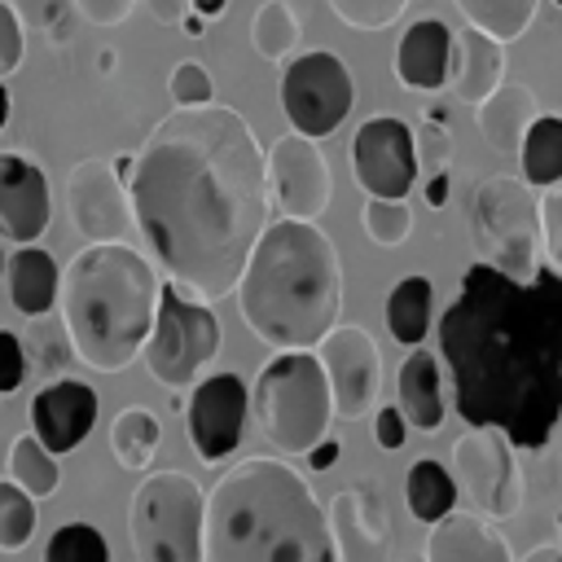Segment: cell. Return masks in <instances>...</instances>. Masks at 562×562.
Segmentation results:
<instances>
[{
    "mask_svg": "<svg viewBox=\"0 0 562 562\" xmlns=\"http://www.w3.org/2000/svg\"><path fill=\"white\" fill-rule=\"evenodd\" d=\"M250 413L281 457H307V448L325 439L334 417L329 382L316 351L272 356L250 386Z\"/></svg>",
    "mask_w": 562,
    "mask_h": 562,
    "instance_id": "obj_6",
    "label": "cell"
},
{
    "mask_svg": "<svg viewBox=\"0 0 562 562\" xmlns=\"http://www.w3.org/2000/svg\"><path fill=\"white\" fill-rule=\"evenodd\" d=\"M228 9V0H193V13H202V18H220Z\"/></svg>",
    "mask_w": 562,
    "mask_h": 562,
    "instance_id": "obj_50",
    "label": "cell"
},
{
    "mask_svg": "<svg viewBox=\"0 0 562 562\" xmlns=\"http://www.w3.org/2000/svg\"><path fill=\"white\" fill-rule=\"evenodd\" d=\"M66 211L83 241H127L132 202L110 158H83L66 176Z\"/></svg>",
    "mask_w": 562,
    "mask_h": 562,
    "instance_id": "obj_16",
    "label": "cell"
},
{
    "mask_svg": "<svg viewBox=\"0 0 562 562\" xmlns=\"http://www.w3.org/2000/svg\"><path fill=\"white\" fill-rule=\"evenodd\" d=\"M448 189H452V184H448V171H430V180H426V202H430V206H443V202H448Z\"/></svg>",
    "mask_w": 562,
    "mask_h": 562,
    "instance_id": "obj_48",
    "label": "cell"
},
{
    "mask_svg": "<svg viewBox=\"0 0 562 562\" xmlns=\"http://www.w3.org/2000/svg\"><path fill=\"white\" fill-rule=\"evenodd\" d=\"M439 356L461 422L544 448L562 422V272L514 281L487 259L470 263L439 316Z\"/></svg>",
    "mask_w": 562,
    "mask_h": 562,
    "instance_id": "obj_2",
    "label": "cell"
},
{
    "mask_svg": "<svg viewBox=\"0 0 562 562\" xmlns=\"http://www.w3.org/2000/svg\"><path fill=\"white\" fill-rule=\"evenodd\" d=\"M0 277H4V250H0Z\"/></svg>",
    "mask_w": 562,
    "mask_h": 562,
    "instance_id": "obj_53",
    "label": "cell"
},
{
    "mask_svg": "<svg viewBox=\"0 0 562 562\" xmlns=\"http://www.w3.org/2000/svg\"><path fill=\"white\" fill-rule=\"evenodd\" d=\"M522 562H562V544H536Z\"/></svg>",
    "mask_w": 562,
    "mask_h": 562,
    "instance_id": "obj_49",
    "label": "cell"
},
{
    "mask_svg": "<svg viewBox=\"0 0 562 562\" xmlns=\"http://www.w3.org/2000/svg\"><path fill=\"white\" fill-rule=\"evenodd\" d=\"M452 483L457 496H470V509L492 522L514 518L527 496L518 448L496 426H470L452 443Z\"/></svg>",
    "mask_w": 562,
    "mask_h": 562,
    "instance_id": "obj_10",
    "label": "cell"
},
{
    "mask_svg": "<svg viewBox=\"0 0 562 562\" xmlns=\"http://www.w3.org/2000/svg\"><path fill=\"white\" fill-rule=\"evenodd\" d=\"M70 9H75V0H13V13L22 18V26H40V31H48V40H53V31L66 35Z\"/></svg>",
    "mask_w": 562,
    "mask_h": 562,
    "instance_id": "obj_41",
    "label": "cell"
},
{
    "mask_svg": "<svg viewBox=\"0 0 562 562\" xmlns=\"http://www.w3.org/2000/svg\"><path fill=\"white\" fill-rule=\"evenodd\" d=\"M189 391L193 395L184 404V435H189L193 452L206 465H215L241 448L246 413H250V386L241 382V373L220 369V373H206L202 382H193Z\"/></svg>",
    "mask_w": 562,
    "mask_h": 562,
    "instance_id": "obj_13",
    "label": "cell"
},
{
    "mask_svg": "<svg viewBox=\"0 0 562 562\" xmlns=\"http://www.w3.org/2000/svg\"><path fill=\"white\" fill-rule=\"evenodd\" d=\"M180 26H184V35H202V31H206V18H202V13H184Z\"/></svg>",
    "mask_w": 562,
    "mask_h": 562,
    "instance_id": "obj_51",
    "label": "cell"
},
{
    "mask_svg": "<svg viewBox=\"0 0 562 562\" xmlns=\"http://www.w3.org/2000/svg\"><path fill=\"white\" fill-rule=\"evenodd\" d=\"M338 457H342V443H338V439H321V443L307 448V465H312V470H329Z\"/></svg>",
    "mask_w": 562,
    "mask_h": 562,
    "instance_id": "obj_47",
    "label": "cell"
},
{
    "mask_svg": "<svg viewBox=\"0 0 562 562\" xmlns=\"http://www.w3.org/2000/svg\"><path fill=\"white\" fill-rule=\"evenodd\" d=\"M9 479H13L26 496L44 501V496H57V487H61V461H57V452H48L35 435H18V439L9 443Z\"/></svg>",
    "mask_w": 562,
    "mask_h": 562,
    "instance_id": "obj_31",
    "label": "cell"
},
{
    "mask_svg": "<svg viewBox=\"0 0 562 562\" xmlns=\"http://www.w3.org/2000/svg\"><path fill=\"white\" fill-rule=\"evenodd\" d=\"M351 176L364 198H408L417 184L413 127L395 114H373L351 136Z\"/></svg>",
    "mask_w": 562,
    "mask_h": 562,
    "instance_id": "obj_14",
    "label": "cell"
},
{
    "mask_svg": "<svg viewBox=\"0 0 562 562\" xmlns=\"http://www.w3.org/2000/svg\"><path fill=\"white\" fill-rule=\"evenodd\" d=\"M452 4L465 18V26H479L501 44L522 40V31L536 18V0H452Z\"/></svg>",
    "mask_w": 562,
    "mask_h": 562,
    "instance_id": "obj_33",
    "label": "cell"
},
{
    "mask_svg": "<svg viewBox=\"0 0 562 562\" xmlns=\"http://www.w3.org/2000/svg\"><path fill=\"white\" fill-rule=\"evenodd\" d=\"M338 562H391V514L378 479H351L329 501Z\"/></svg>",
    "mask_w": 562,
    "mask_h": 562,
    "instance_id": "obj_17",
    "label": "cell"
},
{
    "mask_svg": "<svg viewBox=\"0 0 562 562\" xmlns=\"http://www.w3.org/2000/svg\"><path fill=\"white\" fill-rule=\"evenodd\" d=\"M202 562H338L329 514L281 457H246L206 492Z\"/></svg>",
    "mask_w": 562,
    "mask_h": 562,
    "instance_id": "obj_3",
    "label": "cell"
},
{
    "mask_svg": "<svg viewBox=\"0 0 562 562\" xmlns=\"http://www.w3.org/2000/svg\"><path fill=\"white\" fill-rule=\"evenodd\" d=\"M26 382V356L22 338L13 329H0V395H13Z\"/></svg>",
    "mask_w": 562,
    "mask_h": 562,
    "instance_id": "obj_43",
    "label": "cell"
},
{
    "mask_svg": "<svg viewBox=\"0 0 562 562\" xmlns=\"http://www.w3.org/2000/svg\"><path fill=\"white\" fill-rule=\"evenodd\" d=\"M127 202L167 281L228 299L272 215L263 145L228 105H176L132 154Z\"/></svg>",
    "mask_w": 562,
    "mask_h": 562,
    "instance_id": "obj_1",
    "label": "cell"
},
{
    "mask_svg": "<svg viewBox=\"0 0 562 562\" xmlns=\"http://www.w3.org/2000/svg\"><path fill=\"white\" fill-rule=\"evenodd\" d=\"M268 167V198L281 215L290 220H316L329 206V162L321 154V145L303 132H285L268 145L263 154Z\"/></svg>",
    "mask_w": 562,
    "mask_h": 562,
    "instance_id": "obj_15",
    "label": "cell"
},
{
    "mask_svg": "<svg viewBox=\"0 0 562 562\" xmlns=\"http://www.w3.org/2000/svg\"><path fill=\"white\" fill-rule=\"evenodd\" d=\"M426 562H514L492 518L474 509H448L426 531Z\"/></svg>",
    "mask_w": 562,
    "mask_h": 562,
    "instance_id": "obj_20",
    "label": "cell"
},
{
    "mask_svg": "<svg viewBox=\"0 0 562 562\" xmlns=\"http://www.w3.org/2000/svg\"><path fill=\"white\" fill-rule=\"evenodd\" d=\"M246 329L277 351H312L342 316V259L316 220L277 215L237 277Z\"/></svg>",
    "mask_w": 562,
    "mask_h": 562,
    "instance_id": "obj_4",
    "label": "cell"
},
{
    "mask_svg": "<svg viewBox=\"0 0 562 562\" xmlns=\"http://www.w3.org/2000/svg\"><path fill=\"white\" fill-rule=\"evenodd\" d=\"M220 351V321L211 303L184 294L176 281L158 285V312L149 325V338L140 347V360L158 386L184 391L202 378V369Z\"/></svg>",
    "mask_w": 562,
    "mask_h": 562,
    "instance_id": "obj_9",
    "label": "cell"
},
{
    "mask_svg": "<svg viewBox=\"0 0 562 562\" xmlns=\"http://www.w3.org/2000/svg\"><path fill=\"white\" fill-rule=\"evenodd\" d=\"M334 9V18L351 31H386L404 18V9L413 0H325Z\"/></svg>",
    "mask_w": 562,
    "mask_h": 562,
    "instance_id": "obj_37",
    "label": "cell"
},
{
    "mask_svg": "<svg viewBox=\"0 0 562 562\" xmlns=\"http://www.w3.org/2000/svg\"><path fill=\"white\" fill-rule=\"evenodd\" d=\"M395 391H400V413L408 422V430H422V435H435L443 426V391H439V356L435 351H422L413 347L400 364V378H395Z\"/></svg>",
    "mask_w": 562,
    "mask_h": 562,
    "instance_id": "obj_24",
    "label": "cell"
},
{
    "mask_svg": "<svg viewBox=\"0 0 562 562\" xmlns=\"http://www.w3.org/2000/svg\"><path fill=\"white\" fill-rule=\"evenodd\" d=\"M35 536V496H26L13 479H0V549L18 553Z\"/></svg>",
    "mask_w": 562,
    "mask_h": 562,
    "instance_id": "obj_36",
    "label": "cell"
},
{
    "mask_svg": "<svg viewBox=\"0 0 562 562\" xmlns=\"http://www.w3.org/2000/svg\"><path fill=\"white\" fill-rule=\"evenodd\" d=\"M404 501L413 509L417 522H435L443 518L448 509H457V483H452V470L439 465L435 457H417L404 474Z\"/></svg>",
    "mask_w": 562,
    "mask_h": 562,
    "instance_id": "obj_30",
    "label": "cell"
},
{
    "mask_svg": "<svg viewBox=\"0 0 562 562\" xmlns=\"http://www.w3.org/2000/svg\"><path fill=\"white\" fill-rule=\"evenodd\" d=\"M430 307H435V285L422 272H408L391 285L386 294V329L400 347H422V338L430 334Z\"/></svg>",
    "mask_w": 562,
    "mask_h": 562,
    "instance_id": "obj_26",
    "label": "cell"
},
{
    "mask_svg": "<svg viewBox=\"0 0 562 562\" xmlns=\"http://www.w3.org/2000/svg\"><path fill=\"white\" fill-rule=\"evenodd\" d=\"M452 70V26L439 18H417L395 48V79L413 92H439Z\"/></svg>",
    "mask_w": 562,
    "mask_h": 562,
    "instance_id": "obj_21",
    "label": "cell"
},
{
    "mask_svg": "<svg viewBox=\"0 0 562 562\" xmlns=\"http://www.w3.org/2000/svg\"><path fill=\"white\" fill-rule=\"evenodd\" d=\"M40 562H110V544H105V536L92 522L75 518V522H61L48 536Z\"/></svg>",
    "mask_w": 562,
    "mask_h": 562,
    "instance_id": "obj_35",
    "label": "cell"
},
{
    "mask_svg": "<svg viewBox=\"0 0 562 562\" xmlns=\"http://www.w3.org/2000/svg\"><path fill=\"white\" fill-rule=\"evenodd\" d=\"M206 492L184 470H154L132 492L127 540L136 562H202Z\"/></svg>",
    "mask_w": 562,
    "mask_h": 562,
    "instance_id": "obj_7",
    "label": "cell"
},
{
    "mask_svg": "<svg viewBox=\"0 0 562 562\" xmlns=\"http://www.w3.org/2000/svg\"><path fill=\"white\" fill-rule=\"evenodd\" d=\"M413 154H417V171H448L452 162V132L435 119H426L422 127H413Z\"/></svg>",
    "mask_w": 562,
    "mask_h": 562,
    "instance_id": "obj_38",
    "label": "cell"
},
{
    "mask_svg": "<svg viewBox=\"0 0 562 562\" xmlns=\"http://www.w3.org/2000/svg\"><path fill=\"white\" fill-rule=\"evenodd\" d=\"M553 4H558V9H562V0H553Z\"/></svg>",
    "mask_w": 562,
    "mask_h": 562,
    "instance_id": "obj_54",
    "label": "cell"
},
{
    "mask_svg": "<svg viewBox=\"0 0 562 562\" xmlns=\"http://www.w3.org/2000/svg\"><path fill=\"white\" fill-rule=\"evenodd\" d=\"M158 439H162V422L140 404L119 408L114 422H110V452L123 470H149V461L158 452Z\"/></svg>",
    "mask_w": 562,
    "mask_h": 562,
    "instance_id": "obj_29",
    "label": "cell"
},
{
    "mask_svg": "<svg viewBox=\"0 0 562 562\" xmlns=\"http://www.w3.org/2000/svg\"><path fill=\"white\" fill-rule=\"evenodd\" d=\"M373 439H378L386 452L404 448V439H408V422H404V413H400V408H378V413H373Z\"/></svg>",
    "mask_w": 562,
    "mask_h": 562,
    "instance_id": "obj_45",
    "label": "cell"
},
{
    "mask_svg": "<svg viewBox=\"0 0 562 562\" xmlns=\"http://www.w3.org/2000/svg\"><path fill=\"white\" fill-rule=\"evenodd\" d=\"M540 250L553 272H562V180L544 189L540 198Z\"/></svg>",
    "mask_w": 562,
    "mask_h": 562,
    "instance_id": "obj_40",
    "label": "cell"
},
{
    "mask_svg": "<svg viewBox=\"0 0 562 562\" xmlns=\"http://www.w3.org/2000/svg\"><path fill=\"white\" fill-rule=\"evenodd\" d=\"M158 272L127 241H88L61 272L57 316L70 334L75 360L97 373L127 369L158 312Z\"/></svg>",
    "mask_w": 562,
    "mask_h": 562,
    "instance_id": "obj_5",
    "label": "cell"
},
{
    "mask_svg": "<svg viewBox=\"0 0 562 562\" xmlns=\"http://www.w3.org/2000/svg\"><path fill=\"white\" fill-rule=\"evenodd\" d=\"M75 9L92 22V26H119L132 18L136 0H75Z\"/></svg>",
    "mask_w": 562,
    "mask_h": 562,
    "instance_id": "obj_44",
    "label": "cell"
},
{
    "mask_svg": "<svg viewBox=\"0 0 562 562\" xmlns=\"http://www.w3.org/2000/svg\"><path fill=\"white\" fill-rule=\"evenodd\" d=\"M167 92L176 105H206L215 97V83H211V70L202 61H180L167 79Z\"/></svg>",
    "mask_w": 562,
    "mask_h": 562,
    "instance_id": "obj_39",
    "label": "cell"
},
{
    "mask_svg": "<svg viewBox=\"0 0 562 562\" xmlns=\"http://www.w3.org/2000/svg\"><path fill=\"white\" fill-rule=\"evenodd\" d=\"M145 9H149L154 22H162V26H180L184 13H193V0H145Z\"/></svg>",
    "mask_w": 562,
    "mask_h": 562,
    "instance_id": "obj_46",
    "label": "cell"
},
{
    "mask_svg": "<svg viewBox=\"0 0 562 562\" xmlns=\"http://www.w3.org/2000/svg\"><path fill=\"white\" fill-rule=\"evenodd\" d=\"M22 57H26V26L13 13V4L0 0V79L13 75L22 66Z\"/></svg>",
    "mask_w": 562,
    "mask_h": 562,
    "instance_id": "obj_42",
    "label": "cell"
},
{
    "mask_svg": "<svg viewBox=\"0 0 562 562\" xmlns=\"http://www.w3.org/2000/svg\"><path fill=\"white\" fill-rule=\"evenodd\" d=\"M501 48L505 44L492 40L487 31H479V26L452 31V70H448V83H452V92L465 105H479L505 79V53Z\"/></svg>",
    "mask_w": 562,
    "mask_h": 562,
    "instance_id": "obj_22",
    "label": "cell"
},
{
    "mask_svg": "<svg viewBox=\"0 0 562 562\" xmlns=\"http://www.w3.org/2000/svg\"><path fill=\"white\" fill-rule=\"evenodd\" d=\"M22 356H26V373H35L40 382H53L66 373V364L75 360V347H70V334L61 325V316H31L26 329H22Z\"/></svg>",
    "mask_w": 562,
    "mask_h": 562,
    "instance_id": "obj_27",
    "label": "cell"
},
{
    "mask_svg": "<svg viewBox=\"0 0 562 562\" xmlns=\"http://www.w3.org/2000/svg\"><path fill=\"white\" fill-rule=\"evenodd\" d=\"M316 360L329 382L334 413L342 422H360L382 391V351L364 325H334L316 347Z\"/></svg>",
    "mask_w": 562,
    "mask_h": 562,
    "instance_id": "obj_12",
    "label": "cell"
},
{
    "mask_svg": "<svg viewBox=\"0 0 562 562\" xmlns=\"http://www.w3.org/2000/svg\"><path fill=\"white\" fill-rule=\"evenodd\" d=\"M360 228L373 246L382 250H395L408 241L413 233V211H408V198H364L360 206Z\"/></svg>",
    "mask_w": 562,
    "mask_h": 562,
    "instance_id": "obj_34",
    "label": "cell"
},
{
    "mask_svg": "<svg viewBox=\"0 0 562 562\" xmlns=\"http://www.w3.org/2000/svg\"><path fill=\"white\" fill-rule=\"evenodd\" d=\"M97 391L79 378H53V382H40L35 400H31V435L48 448V452H70L88 439L92 422H97Z\"/></svg>",
    "mask_w": 562,
    "mask_h": 562,
    "instance_id": "obj_18",
    "label": "cell"
},
{
    "mask_svg": "<svg viewBox=\"0 0 562 562\" xmlns=\"http://www.w3.org/2000/svg\"><path fill=\"white\" fill-rule=\"evenodd\" d=\"M9 123V88H4V79H0V127Z\"/></svg>",
    "mask_w": 562,
    "mask_h": 562,
    "instance_id": "obj_52",
    "label": "cell"
},
{
    "mask_svg": "<svg viewBox=\"0 0 562 562\" xmlns=\"http://www.w3.org/2000/svg\"><path fill=\"white\" fill-rule=\"evenodd\" d=\"M48 180L22 154H0V237L31 246L48 228Z\"/></svg>",
    "mask_w": 562,
    "mask_h": 562,
    "instance_id": "obj_19",
    "label": "cell"
},
{
    "mask_svg": "<svg viewBox=\"0 0 562 562\" xmlns=\"http://www.w3.org/2000/svg\"><path fill=\"white\" fill-rule=\"evenodd\" d=\"M303 40V22L290 0H263L250 18V44L263 61H285Z\"/></svg>",
    "mask_w": 562,
    "mask_h": 562,
    "instance_id": "obj_32",
    "label": "cell"
},
{
    "mask_svg": "<svg viewBox=\"0 0 562 562\" xmlns=\"http://www.w3.org/2000/svg\"><path fill=\"white\" fill-rule=\"evenodd\" d=\"M470 228L487 250V263L514 281H531L540 268V198L522 176H483L470 193Z\"/></svg>",
    "mask_w": 562,
    "mask_h": 562,
    "instance_id": "obj_8",
    "label": "cell"
},
{
    "mask_svg": "<svg viewBox=\"0 0 562 562\" xmlns=\"http://www.w3.org/2000/svg\"><path fill=\"white\" fill-rule=\"evenodd\" d=\"M540 114L536 92L518 79H501L483 101H479V132L496 154H518L531 119Z\"/></svg>",
    "mask_w": 562,
    "mask_h": 562,
    "instance_id": "obj_23",
    "label": "cell"
},
{
    "mask_svg": "<svg viewBox=\"0 0 562 562\" xmlns=\"http://www.w3.org/2000/svg\"><path fill=\"white\" fill-rule=\"evenodd\" d=\"M4 277H9V299H13V307H18L22 316L53 312L61 272H57V263H53L48 250H40V246H18V250L4 259Z\"/></svg>",
    "mask_w": 562,
    "mask_h": 562,
    "instance_id": "obj_25",
    "label": "cell"
},
{
    "mask_svg": "<svg viewBox=\"0 0 562 562\" xmlns=\"http://www.w3.org/2000/svg\"><path fill=\"white\" fill-rule=\"evenodd\" d=\"M356 105V79L347 61L329 48H312L299 57H285L281 70V110L294 132L303 136H329L342 127V119Z\"/></svg>",
    "mask_w": 562,
    "mask_h": 562,
    "instance_id": "obj_11",
    "label": "cell"
},
{
    "mask_svg": "<svg viewBox=\"0 0 562 562\" xmlns=\"http://www.w3.org/2000/svg\"><path fill=\"white\" fill-rule=\"evenodd\" d=\"M522 180L531 189H549L562 180V114H536L518 145Z\"/></svg>",
    "mask_w": 562,
    "mask_h": 562,
    "instance_id": "obj_28",
    "label": "cell"
}]
</instances>
